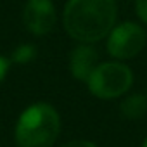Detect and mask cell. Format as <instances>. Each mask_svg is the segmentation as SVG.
<instances>
[{"instance_id": "8", "label": "cell", "mask_w": 147, "mask_h": 147, "mask_svg": "<svg viewBox=\"0 0 147 147\" xmlns=\"http://www.w3.org/2000/svg\"><path fill=\"white\" fill-rule=\"evenodd\" d=\"M36 55V49L31 45V43H23L19 45L14 52H12V62H18V64H28L35 59Z\"/></svg>"}, {"instance_id": "3", "label": "cell", "mask_w": 147, "mask_h": 147, "mask_svg": "<svg viewBox=\"0 0 147 147\" xmlns=\"http://www.w3.org/2000/svg\"><path fill=\"white\" fill-rule=\"evenodd\" d=\"M133 83V73L123 62H102L87 80L88 90L94 97L111 100L121 97Z\"/></svg>"}, {"instance_id": "12", "label": "cell", "mask_w": 147, "mask_h": 147, "mask_svg": "<svg viewBox=\"0 0 147 147\" xmlns=\"http://www.w3.org/2000/svg\"><path fill=\"white\" fill-rule=\"evenodd\" d=\"M142 147H147V137H145V140H144V144H142Z\"/></svg>"}, {"instance_id": "1", "label": "cell", "mask_w": 147, "mask_h": 147, "mask_svg": "<svg viewBox=\"0 0 147 147\" xmlns=\"http://www.w3.org/2000/svg\"><path fill=\"white\" fill-rule=\"evenodd\" d=\"M114 0H69L62 14L66 33L82 43L106 38L114 28Z\"/></svg>"}, {"instance_id": "10", "label": "cell", "mask_w": 147, "mask_h": 147, "mask_svg": "<svg viewBox=\"0 0 147 147\" xmlns=\"http://www.w3.org/2000/svg\"><path fill=\"white\" fill-rule=\"evenodd\" d=\"M9 67H11V61L4 55H0V83H2L7 76V73H9Z\"/></svg>"}, {"instance_id": "7", "label": "cell", "mask_w": 147, "mask_h": 147, "mask_svg": "<svg viewBox=\"0 0 147 147\" xmlns=\"http://www.w3.org/2000/svg\"><path fill=\"white\" fill-rule=\"evenodd\" d=\"M119 113L126 119H138V118H142L147 113V95H144V94H131V95H128L121 102Z\"/></svg>"}, {"instance_id": "9", "label": "cell", "mask_w": 147, "mask_h": 147, "mask_svg": "<svg viewBox=\"0 0 147 147\" xmlns=\"http://www.w3.org/2000/svg\"><path fill=\"white\" fill-rule=\"evenodd\" d=\"M135 11H137V16L142 19V23L147 24V0H137Z\"/></svg>"}, {"instance_id": "2", "label": "cell", "mask_w": 147, "mask_h": 147, "mask_svg": "<svg viewBox=\"0 0 147 147\" xmlns=\"http://www.w3.org/2000/svg\"><path fill=\"white\" fill-rule=\"evenodd\" d=\"M61 131V118L55 107L47 102L28 106L14 130L18 147H52Z\"/></svg>"}, {"instance_id": "6", "label": "cell", "mask_w": 147, "mask_h": 147, "mask_svg": "<svg viewBox=\"0 0 147 147\" xmlns=\"http://www.w3.org/2000/svg\"><path fill=\"white\" fill-rule=\"evenodd\" d=\"M99 66V52L90 43H80L69 54V71L73 78L87 82Z\"/></svg>"}, {"instance_id": "11", "label": "cell", "mask_w": 147, "mask_h": 147, "mask_svg": "<svg viewBox=\"0 0 147 147\" xmlns=\"http://www.w3.org/2000/svg\"><path fill=\"white\" fill-rule=\"evenodd\" d=\"M61 147H97L94 142L90 140H83V138H78V140H71V142H66L64 145Z\"/></svg>"}, {"instance_id": "5", "label": "cell", "mask_w": 147, "mask_h": 147, "mask_svg": "<svg viewBox=\"0 0 147 147\" xmlns=\"http://www.w3.org/2000/svg\"><path fill=\"white\" fill-rule=\"evenodd\" d=\"M26 30L36 36L47 35L55 24V5L52 0H28L23 12Z\"/></svg>"}, {"instance_id": "4", "label": "cell", "mask_w": 147, "mask_h": 147, "mask_svg": "<svg viewBox=\"0 0 147 147\" xmlns=\"http://www.w3.org/2000/svg\"><path fill=\"white\" fill-rule=\"evenodd\" d=\"M144 45H145L144 28L138 26L137 23L126 21L111 30V33L107 35L106 49L109 55H113L114 59L126 61V59H133L135 55H138Z\"/></svg>"}]
</instances>
